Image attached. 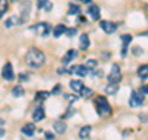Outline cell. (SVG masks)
<instances>
[{
  "mask_svg": "<svg viewBox=\"0 0 148 140\" xmlns=\"http://www.w3.org/2000/svg\"><path fill=\"white\" fill-rule=\"evenodd\" d=\"M59 92H61V85H57L56 87H53V91H52L53 94H58Z\"/></svg>",
  "mask_w": 148,
  "mask_h": 140,
  "instance_id": "836d02e7",
  "label": "cell"
},
{
  "mask_svg": "<svg viewBox=\"0 0 148 140\" xmlns=\"http://www.w3.org/2000/svg\"><path fill=\"white\" fill-rule=\"evenodd\" d=\"M66 34H67V36H69V37L75 36V35H77V29H74V27H72V29H67Z\"/></svg>",
  "mask_w": 148,
  "mask_h": 140,
  "instance_id": "4dcf8cb0",
  "label": "cell"
},
{
  "mask_svg": "<svg viewBox=\"0 0 148 140\" xmlns=\"http://www.w3.org/2000/svg\"><path fill=\"white\" fill-rule=\"evenodd\" d=\"M108 79H109L110 83H114V85H117L119 82H121L122 74H121V69H120L119 64L115 63L112 66V68H111V72L109 73V76H108Z\"/></svg>",
  "mask_w": 148,
  "mask_h": 140,
  "instance_id": "3957f363",
  "label": "cell"
},
{
  "mask_svg": "<svg viewBox=\"0 0 148 140\" xmlns=\"http://www.w3.org/2000/svg\"><path fill=\"white\" fill-rule=\"evenodd\" d=\"M38 9H45L46 11H49L52 9V4H51L48 0H38Z\"/></svg>",
  "mask_w": 148,
  "mask_h": 140,
  "instance_id": "44dd1931",
  "label": "cell"
},
{
  "mask_svg": "<svg viewBox=\"0 0 148 140\" xmlns=\"http://www.w3.org/2000/svg\"><path fill=\"white\" fill-rule=\"evenodd\" d=\"M66 31H67L66 25L59 24V25H57V26L54 27V30H53V36H54V37H59L61 35L66 34Z\"/></svg>",
  "mask_w": 148,
  "mask_h": 140,
  "instance_id": "ac0fdd59",
  "label": "cell"
},
{
  "mask_svg": "<svg viewBox=\"0 0 148 140\" xmlns=\"http://www.w3.org/2000/svg\"><path fill=\"white\" fill-rule=\"evenodd\" d=\"M100 27L104 30V32H106V34H114L117 29L116 24H114L112 21H108V20L100 21Z\"/></svg>",
  "mask_w": 148,
  "mask_h": 140,
  "instance_id": "ba28073f",
  "label": "cell"
},
{
  "mask_svg": "<svg viewBox=\"0 0 148 140\" xmlns=\"http://www.w3.org/2000/svg\"><path fill=\"white\" fill-rule=\"evenodd\" d=\"M8 11V0H0V17Z\"/></svg>",
  "mask_w": 148,
  "mask_h": 140,
  "instance_id": "83f0119b",
  "label": "cell"
},
{
  "mask_svg": "<svg viewBox=\"0 0 148 140\" xmlns=\"http://www.w3.org/2000/svg\"><path fill=\"white\" fill-rule=\"evenodd\" d=\"M45 135H46V138H47V140H53L54 139V137H53V135L52 134H51V133H45Z\"/></svg>",
  "mask_w": 148,
  "mask_h": 140,
  "instance_id": "8d00e7d4",
  "label": "cell"
},
{
  "mask_svg": "<svg viewBox=\"0 0 148 140\" xmlns=\"http://www.w3.org/2000/svg\"><path fill=\"white\" fill-rule=\"evenodd\" d=\"M143 100H145V97H143V93H138V92H132L131 93V98H130V107L135 108V107H140Z\"/></svg>",
  "mask_w": 148,
  "mask_h": 140,
  "instance_id": "5b68a950",
  "label": "cell"
},
{
  "mask_svg": "<svg viewBox=\"0 0 148 140\" xmlns=\"http://www.w3.org/2000/svg\"><path fill=\"white\" fill-rule=\"evenodd\" d=\"M137 74L140 76L142 79H145L148 77V64H143V66H141L140 68L137 69Z\"/></svg>",
  "mask_w": 148,
  "mask_h": 140,
  "instance_id": "ffe728a7",
  "label": "cell"
},
{
  "mask_svg": "<svg viewBox=\"0 0 148 140\" xmlns=\"http://www.w3.org/2000/svg\"><path fill=\"white\" fill-rule=\"evenodd\" d=\"M4 134H5V130H4V129H1V128H0V137H3V135Z\"/></svg>",
  "mask_w": 148,
  "mask_h": 140,
  "instance_id": "ab89813d",
  "label": "cell"
},
{
  "mask_svg": "<svg viewBox=\"0 0 148 140\" xmlns=\"http://www.w3.org/2000/svg\"><path fill=\"white\" fill-rule=\"evenodd\" d=\"M16 24H18V21H17V16H10L8 19V20L5 21V26L6 27H11V26H15Z\"/></svg>",
  "mask_w": 148,
  "mask_h": 140,
  "instance_id": "484cf974",
  "label": "cell"
},
{
  "mask_svg": "<svg viewBox=\"0 0 148 140\" xmlns=\"http://www.w3.org/2000/svg\"><path fill=\"white\" fill-rule=\"evenodd\" d=\"M64 98L68 99L69 102H77L78 100V97L74 96V94H64Z\"/></svg>",
  "mask_w": 148,
  "mask_h": 140,
  "instance_id": "1f68e13d",
  "label": "cell"
},
{
  "mask_svg": "<svg viewBox=\"0 0 148 140\" xmlns=\"http://www.w3.org/2000/svg\"><path fill=\"white\" fill-rule=\"evenodd\" d=\"M53 129L57 134H64L67 130V124L63 120H56L53 123Z\"/></svg>",
  "mask_w": 148,
  "mask_h": 140,
  "instance_id": "30bf717a",
  "label": "cell"
},
{
  "mask_svg": "<svg viewBox=\"0 0 148 140\" xmlns=\"http://www.w3.org/2000/svg\"><path fill=\"white\" fill-rule=\"evenodd\" d=\"M79 21H80V22H84V24H85V22H86L85 16H80V17H79Z\"/></svg>",
  "mask_w": 148,
  "mask_h": 140,
  "instance_id": "f35d334b",
  "label": "cell"
},
{
  "mask_svg": "<svg viewBox=\"0 0 148 140\" xmlns=\"http://www.w3.org/2000/svg\"><path fill=\"white\" fill-rule=\"evenodd\" d=\"M79 44H80V49L83 51H85L90 45V41H89V36L88 34H82L80 35V39H79Z\"/></svg>",
  "mask_w": 148,
  "mask_h": 140,
  "instance_id": "9a60e30c",
  "label": "cell"
},
{
  "mask_svg": "<svg viewBox=\"0 0 148 140\" xmlns=\"http://www.w3.org/2000/svg\"><path fill=\"white\" fill-rule=\"evenodd\" d=\"M80 11H82V9L79 5H77V4H71V5H69L68 14H71V15H77V14H79Z\"/></svg>",
  "mask_w": 148,
  "mask_h": 140,
  "instance_id": "d4e9b609",
  "label": "cell"
},
{
  "mask_svg": "<svg viewBox=\"0 0 148 140\" xmlns=\"http://www.w3.org/2000/svg\"><path fill=\"white\" fill-rule=\"evenodd\" d=\"M1 76L5 81H12L15 78V74H14L12 71V64L10 62H6L3 67V71H1Z\"/></svg>",
  "mask_w": 148,
  "mask_h": 140,
  "instance_id": "8992f818",
  "label": "cell"
},
{
  "mask_svg": "<svg viewBox=\"0 0 148 140\" xmlns=\"http://www.w3.org/2000/svg\"><path fill=\"white\" fill-rule=\"evenodd\" d=\"M69 86H71L73 92H80L84 85H83L82 81H78V79H72V81L69 82Z\"/></svg>",
  "mask_w": 148,
  "mask_h": 140,
  "instance_id": "e0dca14e",
  "label": "cell"
},
{
  "mask_svg": "<svg viewBox=\"0 0 148 140\" xmlns=\"http://www.w3.org/2000/svg\"><path fill=\"white\" fill-rule=\"evenodd\" d=\"M84 66L86 67L88 71H94L96 66H98V61H95V60H88Z\"/></svg>",
  "mask_w": 148,
  "mask_h": 140,
  "instance_id": "cb8c5ba5",
  "label": "cell"
},
{
  "mask_svg": "<svg viewBox=\"0 0 148 140\" xmlns=\"http://www.w3.org/2000/svg\"><path fill=\"white\" fill-rule=\"evenodd\" d=\"M31 30H34L36 34H38L41 36H47L48 32H49V25L48 24H45V22H40V24L32 26Z\"/></svg>",
  "mask_w": 148,
  "mask_h": 140,
  "instance_id": "52a82bcc",
  "label": "cell"
},
{
  "mask_svg": "<svg viewBox=\"0 0 148 140\" xmlns=\"http://www.w3.org/2000/svg\"><path fill=\"white\" fill-rule=\"evenodd\" d=\"M105 92H106V94H109V96H114L119 92V87L116 85H114V83H110L109 86H106Z\"/></svg>",
  "mask_w": 148,
  "mask_h": 140,
  "instance_id": "d6986e66",
  "label": "cell"
},
{
  "mask_svg": "<svg viewBox=\"0 0 148 140\" xmlns=\"http://www.w3.org/2000/svg\"><path fill=\"white\" fill-rule=\"evenodd\" d=\"M46 62V56L41 50L32 47L25 55V63L31 68H40Z\"/></svg>",
  "mask_w": 148,
  "mask_h": 140,
  "instance_id": "6da1fadb",
  "label": "cell"
},
{
  "mask_svg": "<svg viewBox=\"0 0 148 140\" xmlns=\"http://www.w3.org/2000/svg\"><path fill=\"white\" fill-rule=\"evenodd\" d=\"M80 1H82V3H84V4H89L91 0H80Z\"/></svg>",
  "mask_w": 148,
  "mask_h": 140,
  "instance_id": "60d3db41",
  "label": "cell"
},
{
  "mask_svg": "<svg viewBox=\"0 0 148 140\" xmlns=\"http://www.w3.org/2000/svg\"><path fill=\"white\" fill-rule=\"evenodd\" d=\"M90 134H91V127H90V125H85V127H83L79 130V138L83 139V140L89 138Z\"/></svg>",
  "mask_w": 148,
  "mask_h": 140,
  "instance_id": "2e32d148",
  "label": "cell"
},
{
  "mask_svg": "<svg viewBox=\"0 0 148 140\" xmlns=\"http://www.w3.org/2000/svg\"><path fill=\"white\" fill-rule=\"evenodd\" d=\"M10 1H12V3H16V1H18V0H10Z\"/></svg>",
  "mask_w": 148,
  "mask_h": 140,
  "instance_id": "b9f144b4",
  "label": "cell"
},
{
  "mask_svg": "<svg viewBox=\"0 0 148 140\" xmlns=\"http://www.w3.org/2000/svg\"><path fill=\"white\" fill-rule=\"evenodd\" d=\"M80 94H82L83 98L88 99V98H90L92 94H94V92H92V89H90V88H88V87H84V86H83L82 91H80Z\"/></svg>",
  "mask_w": 148,
  "mask_h": 140,
  "instance_id": "7402d4cb",
  "label": "cell"
},
{
  "mask_svg": "<svg viewBox=\"0 0 148 140\" xmlns=\"http://www.w3.org/2000/svg\"><path fill=\"white\" fill-rule=\"evenodd\" d=\"M21 132L24 133L25 135H27V137H32V135L35 134V132H36V127H35L34 123H27L26 125L22 127Z\"/></svg>",
  "mask_w": 148,
  "mask_h": 140,
  "instance_id": "4fadbf2b",
  "label": "cell"
},
{
  "mask_svg": "<svg viewBox=\"0 0 148 140\" xmlns=\"http://www.w3.org/2000/svg\"><path fill=\"white\" fill-rule=\"evenodd\" d=\"M132 53H133V55H136V56H140V55H142V53H143V50H142L141 47H138V46H137V47H135V49L132 50Z\"/></svg>",
  "mask_w": 148,
  "mask_h": 140,
  "instance_id": "d6a6232c",
  "label": "cell"
},
{
  "mask_svg": "<svg viewBox=\"0 0 148 140\" xmlns=\"http://www.w3.org/2000/svg\"><path fill=\"white\" fill-rule=\"evenodd\" d=\"M126 52H127V47H122V51H121V55H122V56H126Z\"/></svg>",
  "mask_w": 148,
  "mask_h": 140,
  "instance_id": "74e56055",
  "label": "cell"
},
{
  "mask_svg": "<svg viewBox=\"0 0 148 140\" xmlns=\"http://www.w3.org/2000/svg\"><path fill=\"white\" fill-rule=\"evenodd\" d=\"M88 72L89 71L86 69V67L84 66V64H77V66H73L71 68V71H69V73H74L79 77H85L88 74Z\"/></svg>",
  "mask_w": 148,
  "mask_h": 140,
  "instance_id": "9c48e42d",
  "label": "cell"
},
{
  "mask_svg": "<svg viewBox=\"0 0 148 140\" xmlns=\"http://www.w3.org/2000/svg\"><path fill=\"white\" fill-rule=\"evenodd\" d=\"M30 11H31V1L26 0V1L22 3V5H21V17H20L18 24H24V22L27 21V19L30 16Z\"/></svg>",
  "mask_w": 148,
  "mask_h": 140,
  "instance_id": "277c9868",
  "label": "cell"
},
{
  "mask_svg": "<svg viewBox=\"0 0 148 140\" xmlns=\"http://www.w3.org/2000/svg\"><path fill=\"white\" fill-rule=\"evenodd\" d=\"M141 93H143V94H148V85L143 86V87L141 88Z\"/></svg>",
  "mask_w": 148,
  "mask_h": 140,
  "instance_id": "e575fe53",
  "label": "cell"
},
{
  "mask_svg": "<svg viewBox=\"0 0 148 140\" xmlns=\"http://www.w3.org/2000/svg\"><path fill=\"white\" fill-rule=\"evenodd\" d=\"M77 51L75 50H68L67 51V53L63 56V58H62V63L63 64H68L69 62L72 61V60H74L77 57Z\"/></svg>",
  "mask_w": 148,
  "mask_h": 140,
  "instance_id": "7c38bea8",
  "label": "cell"
},
{
  "mask_svg": "<svg viewBox=\"0 0 148 140\" xmlns=\"http://www.w3.org/2000/svg\"><path fill=\"white\" fill-rule=\"evenodd\" d=\"M94 103H95V108L96 112L100 116H105V115H109L111 114V105L108 102L105 97L103 96H98L94 99Z\"/></svg>",
  "mask_w": 148,
  "mask_h": 140,
  "instance_id": "7a4b0ae2",
  "label": "cell"
},
{
  "mask_svg": "<svg viewBox=\"0 0 148 140\" xmlns=\"http://www.w3.org/2000/svg\"><path fill=\"white\" fill-rule=\"evenodd\" d=\"M45 109L42 107H37V108L34 110V113H32V118H34L35 122H40V120H42L45 118Z\"/></svg>",
  "mask_w": 148,
  "mask_h": 140,
  "instance_id": "5bb4252c",
  "label": "cell"
},
{
  "mask_svg": "<svg viewBox=\"0 0 148 140\" xmlns=\"http://www.w3.org/2000/svg\"><path fill=\"white\" fill-rule=\"evenodd\" d=\"M74 113H75V109H73L72 107H69V108H68V112L63 115V119H64V118H69V116H72Z\"/></svg>",
  "mask_w": 148,
  "mask_h": 140,
  "instance_id": "f546056e",
  "label": "cell"
},
{
  "mask_svg": "<svg viewBox=\"0 0 148 140\" xmlns=\"http://www.w3.org/2000/svg\"><path fill=\"white\" fill-rule=\"evenodd\" d=\"M121 40H122L123 47H127V46L131 44V41H132V36L130 35V34H125V35L121 36Z\"/></svg>",
  "mask_w": 148,
  "mask_h": 140,
  "instance_id": "4316f807",
  "label": "cell"
},
{
  "mask_svg": "<svg viewBox=\"0 0 148 140\" xmlns=\"http://www.w3.org/2000/svg\"><path fill=\"white\" fill-rule=\"evenodd\" d=\"M88 12L90 14V16L92 17V20H99L100 19V9L98 5H95V4H91L88 9Z\"/></svg>",
  "mask_w": 148,
  "mask_h": 140,
  "instance_id": "8fae6325",
  "label": "cell"
},
{
  "mask_svg": "<svg viewBox=\"0 0 148 140\" xmlns=\"http://www.w3.org/2000/svg\"><path fill=\"white\" fill-rule=\"evenodd\" d=\"M25 94V89L21 86H15L12 88V96L14 97H21Z\"/></svg>",
  "mask_w": 148,
  "mask_h": 140,
  "instance_id": "603a6c76",
  "label": "cell"
},
{
  "mask_svg": "<svg viewBox=\"0 0 148 140\" xmlns=\"http://www.w3.org/2000/svg\"><path fill=\"white\" fill-rule=\"evenodd\" d=\"M48 97H49V93L48 92H37L36 99L37 100H45V99H47Z\"/></svg>",
  "mask_w": 148,
  "mask_h": 140,
  "instance_id": "f1b7e54d",
  "label": "cell"
},
{
  "mask_svg": "<svg viewBox=\"0 0 148 140\" xmlns=\"http://www.w3.org/2000/svg\"><path fill=\"white\" fill-rule=\"evenodd\" d=\"M20 81H29V77H27V74L21 73L20 74Z\"/></svg>",
  "mask_w": 148,
  "mask_h": 140,
  "instance_id": "d590c367",
  "label": "cell"
}]
</instances>
